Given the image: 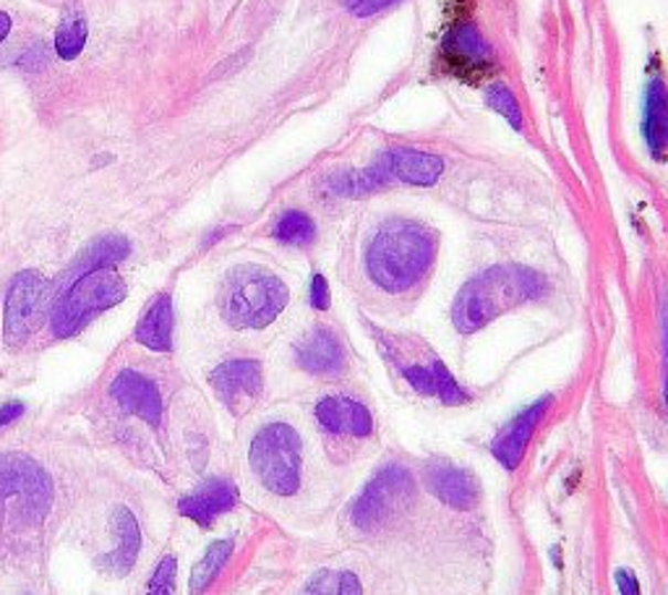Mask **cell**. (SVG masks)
I'll return each mask as SVG.
<instances>
[{
    "label": "cell",
    "mask_w": 668,
    "mask_h": 595,
    "mask_svg": "<svg viewBox=\"0 0 668 595\" xmlns=\"http://www.w3.org/2000/svg\"><path fill=\"white\" fill-rule=\"evenodd\" d=\"M238 504V489L227 478H210L197 491L181 499V514L197 522L201 528H210L214 520L227 514Z\"/></svg>",
    "instance_id": "cell-18"
},
{
    "label": "cell",
    "mask_w": 668,
    "mask_h": 595,
    "mask_svg": "<svg viewBox=\"0 0 668 595\" xmlns=\"http://www.w3.org/2000/svg\"><path fill=\"white\" fill-rule=\"evenodd\" d=\"M53 484L38 463L26 457L0 460V514L17 512L24 520H38L47 512Z\"/></svg>",
    "instance_id": "cell-8"
},
{
    "label": "cell",
    "mask_w": 668,
    "mask_h": 595,
    "mask_svg": "<svg viewBox=\"0 0 668 595\" xmlns=\"http://www.w3.org/2000/svg\"><path fill=\"white\" fill-rule=\"evenodd\" d=\"M113 400L124 407L126 413L147 421L149 426H160L162 421V394L157 390L152 379H147L139 371H120L110 384Z\"/></svg>",
    "instance_id": "cell-17"
},
{
    "label": "cell",
    "mask_w": 668,
    "mask_h": 595,
    "mask_svg": "<svg viewBox=\"0 0 668 595\" xmlns=\"http://www.w3.org/2000/svg\"><path fill=\"white\" fill-rule=\"evenodd\" d=\"M614 583H616V591H619V595H640V583H637V577L632 575L629 570H616Z\"/></svg>",
    "instance_id": "cell-32"
},
{
    "label": "cell",
    "mask_w": 668,
    "mask_h": 595,
    "mask_svg": "<svg viewBox=\"0 0 668 595\" xmlns=\"http://www.w3.org/2000/svg\"><path fill=\"white\" fill-rule=\"evenodd\" d=\"M136 342L157 353H168L172 348V300L170 296L155 298L147 308L139 327H136Z\"/></svg>",
    "instance_id": "cell-22"
},
{
    "label": "cell",
    "mask_w": 668,
    "mask_h": 595,
    "mask_svg": "<svg viewBox=\"0 0 668 595\" xmlns=\"http://www.w3.org/2000/svg\"><path fill=\"white\" fill-rule=\"evenodd\" d=\"M486 103H488V107H491V110H497L509 126H515L517 131H520L522 120H526V118H522V107H520V103H517L515 92L509 89L505 82L488 84V87H486Z\"/></svg>",
    "instance_id": "cell-27"
},
{
    "label": "cell",
    "mask_w": 668,
    "mask_h": 595,
    "mask_svg": "<svg viewBox=\"0 0 668 595\" xmlns=\"http://www.w3.org/2000/svg\"><path fill=\"white\" fill-rule=\"evenodd\" d=\"M128 251H131V246H128V241L120 238V235H105V238L92 241L89 246L78 254V259L71 264V269L66 272V275H63V283H71V279L78 275H86V272L113 269L115 264H120L126 259Z\"/></svg>",
    "instance_id": "cell-20"
},
{
    "label": "cell",
    "mask_w": 668,
    "mask_h": 595,
    "mask_svg": "<svg viewBox=\"0 0 668 595\" xmlns=\"http://www.w3.org/2000/svg\"><path fill=\"white\" fill-rule=\"evenodd\" d=\"M643 136L653 160L664 162L668 157V87L660 74H653L645 87Z\"/></svg>",
    "instance_id": "cell-19"
},
{
    "label": "cell",
    "mask_w": 668,
    "mask_h": 595,
    "mask_svg": "<svg viewBox=\"0 0 668 595\" xmlns=\"http://www.w3.org/2000/svg\"><path fill=\"white\" fill-rule=\"evenodd\" d=\"M392 181L386 178L382 170V164L373 162L369 168H348V170H337L325 181L327 191L335 193V196H344V199H358V196H369L373 191H382L390 185Z\"/></svg>",
    "instance_id": "cell-21"
},
{
    "label": "cell",
    "mask_w": 668,
    "mask_h": 595,
    "mask_svg": "<svg viewBox=\"0 0 668 595\" xmlns=\"http://www.w3.org/2000/svg\"><path fill=\"white\" fill-rule=\"evenodd\" d=\"M415 499V480L402 465H384L350 504V525L373 533L407 512Z\"/></svg>",
    "instance_id": "cell-6"
},
{
    "label": "cell",
    "mask_w": 668,
    "mask_h": 595,
    "mask_svg": "<svg viewBox=\"0 0 668 595\" xmlns=\"http://www.w3.org/2000/svg\"><path fill=\"white\" fill-rule=\"evenodd\" d=\"M176 587H178V559L168 554L155 566L144 595H176Z\"/></svg>",
    "instance_id": "cell-28"
},
{
    "label": "cell",
    "mask_w": 668,
    "mask_h": 595,
    "mask_svg": "<svg viewBox=\"0 0 668 595\" xmlns=\"http://www.w3.org/2000/svg\"><path fill=\"white\" fill-rule=\"evenodd\" d=\"M110 530H113V543L110 549L97 559V566L107 577H124L131 572L136 556H139L141 528L139 522H136L131 509L118 507L110 518Z\"/></svg>",
    "instance_id": "cell-15"
},
{
    "label": "cell",
    "mask_w": 668,
    "mask_h": 595,
    "mask_svg": "<svg viewBox=\"0 0 668 595\" xmlns=\"http://www.w3.org/2000/svg\"><path fill=\"white\" fill-rule=\"evenodd\" d=\"M248 465L258 486L272 497H296L304 486V439L290 423L272 421L251 439Z\"/></svg>",
    "instance_id": "cell-4"
},
{
    "label": "cell",
    "mask_w": 668,
    "mask_h": 595,
    "mask_svg": "<svg viewBox=\"0 0 668 595\" xmlns=\"http://www.w3.org/2000/svg\"><path fill=\"white\" fill-rule=\"evenodd\" d=\"M9 32H11V17L0 11V42L9 38Z\"/></svg>",
    "instance_id": "cell-35"
},
{
    "label": "cell",
    "mask_w": 668,
    "mask_h": 595,
    "mask_svg": "<svg viewBox=\"0 0 668 595\" xmlns=\"http://www.w3.org/2000/svg\"><path fill=\"white\" fill-rule=\"evenodd\" d=\"M128 285L115 269L86 272L63 283L50 314V329L55 337H74L92 319L118 306L126 298Z\"/></svg>",
    "instance_id": "cell-5"
},
{
    "label": "cell",
    "mask_w": 668,
    "mask_h": 595,
    "mask_svg": "<svg viewBox=\"0 0 668 595\" xmlns=\"http://www.w3.org/2000/svg\"><path fill=\"white\" fill-rule=\"evenodd\" d=\"M290 290L275 272L258 264H241L222 277L218 306L233 329H264L287 308Z\"/></svg>",
    "instance_id": "cell-3"
},
{
    "label": "cell",
    "mask_w": 668,
    "mask_h": 595,
    "mask_svg": "<svg viewBox=\"0 0 668 595\" xmlns=\"http://www.w3.org/2000/svg\"><path fill=\"white\" fill-rule=\"evenodd\" d=\"M212 390L235 415L246 413L264 392V369L254 358H233L210 374Z\"/></svg>",
    "instance_id": "cell-11"
},
{
    "label": "cell",
    "mask_w": 668,
    "mask_h": 595,
    "mask_svg": "<svg viewBox=\"0 0 668 595\" xmlns=\"http://www.w3.org/2000/svg\"><path fill=\"white\" fill-rule=\"evenodd\" d=\"M42 296H45V279L40 272L26 269L13 277L9 293H6V314H3V337L6 346H24L29 332L38 321Z\"/></svg>",
    "instance_id": "cell-9"
},
{
    "label": "cell",
    "mask_w": 668,
    "mask_h": 595,
    "mask_svg": "<svg viewBox=\"0 0 668 595\" xmlns=\"http://www.w3.org/2000/svg\"><path fill=\"white\" fill-rule=\"evenodd\" d=\"M664 340H666V363H668V304L664 306ZM666 405H668V369H666Z\"/></svg>",
    "instance_id": "cell-34"
},
{
    "label": "cell",
    "mask_w": 668,
    "mask_h": 595,
    "mask_svg": "<svg viewBox=\"0 0 668 595\" xmlns=\"http://www.w3.org/2000/svg\"><path fill=\"white\" fill-rule=\"evenodd\" d=\"M316 426L337 442H363L373 436V415L350 394H327L314 407Z\"/></svg>",
    "instance_id": "cell-10"
},
{
    "label": "cell",
    "mask_w": 668,
    "mask_h": 595,
    "mask_svg": "<svg viewBox=\"0 0 668 595\" xmlns=\"http://www.w3.org/2000/svg\"><path fill=\"white\" fill-rule=\"evenodd\" d=\"M308 298H311V306L316 311H327L329 304H332V293H329V283L325 275L311 277V293H308Z\"/></svg>",
    "instance_id": "cell-31"
},
{
    "label": "cell",
    "mask_w": 668,
    "mask_h": 595,
    "mask_svg": "<svg viewBox=\"0 0 668 595\" xmlns=\"http://www.w3.org/2000/svg\"><path fill=\"white\" fill-rule=\"evenodd\" d=\"M426 489L452 509H473L480 501V484L470 470L447 460H431L423 470Z\"/></svg>",
    "instance_id": "cell-14"
},
{
    "label": "cell",
    "mask_w": 668,
    "mask_h": 595,
    "mask_svg": "<svg viewBox=\"0 0 668 595\" xmlns=\"http://www.w3.org/2000/svg\"><path fill=\"white\" fill-rule=\"evenodd\" d=\"M439 254V233L411 217H390L373 227L363 248L365 275L379 290L407 293L418 288Z\"/></svg>",
    "instance_id": "cell-1"
},
{
    "label": "cell",
    "mask_w": 668,
    "mask_h": 595,
    "mask_svg": "<svg viewBox=\"0 0 668 595\" xmlns=\"http://www.w3.org/2000/svg\"><path fill=\"white\" fill-rule=\"evenodd\" d=\"M300 595H363V585L353 572L327 570L308 580Z\"/></svg>",
    "instance_id": "cell-26"
},
{
    "label": "cell",
    "mask_w": 668,
    "mask_h": 595,
    "mask_svg": "<svg viewBox=\"0 0 668 595\" xmlns=\"http://www.w3.org/2000/svg\"><path fill=\"white\" fill-rule=\"evenodd\" d=\"M86 19L82 13H66L55 32V53L63 61H76L86 45Z\"/></svg>",
    "instance_id": "cell-25"
},
{
    "label": "cell",
    "mask_w": 668,
    "mask_h": 595,
    "mask_svg": "<svg viewBox=\"0 0 668 595\" xmlns=\"http://www.w3.org/2000/svg\"><path fill=\"white\" fill-rule=\"evenodd\" d=\"M434 369H436V397H439L444 405L470 403V394L459 386L457 379L452 376V371L439 361V358L434 361Z\"/></svg>",
    "instance_id": "cell-29"
},
{
    "label": "cell",
    "mask_w": 668,
    "mask_h": 595,
    "mask_svg": "<svg viewBox=\"0 0 668 595\" xmlns=\"http://www.w3.org/2000/svg\"><path fill=\"white\" fill-rule=\"evenodd\" d=\"M545 290H549V283L541 272L517 267V264L488 267L459 288L455 304H452V325L457 327L459 334H473L499 319L501 314L543 298Z\"/></svg>",
    "instance_id": "cell-2"
},
{
    "label": "cell",
    "mask_w": 668,
    "mask_h": 595,
    "mask_svg": "<svg viewBox=\"0 0 668 595\" xmlns=\"http://www.w3.org/2000/svg\"><path fill=\"white\" fill-rule=\"evenodd\" d=\"M342 9L350 11L358 19H371L379 17V13L394 9V6L402 3V0H340Z\"/></svg>",
    "instance_id": "cell-30"
},
{
    "label": "cell",
    "mask_w": 668,
    "mask_h": 595,
    "mask_svg": "<svg viewBox=\"0 0 668 595\" xmlns=\"http://www.w3.org/2000/svg\"><path fill=\"white\" fill-rule=\"evenodd\" d=\"M379 164L390 178L392 183H407V185H434L444 173V160L436 155L421 152V149L411 147H394L379 155Z\"/></svg>",
    "instance_id": "cell-16"
},
{
    "label": "cell",
    "mask_w": 668,
    "mask_h": 595,
    "mask_svg": "<svg viewBox=\"0 0 668 595\" xmlns=\"http://www.w3.org/2000/svg\"><path fill=\"white\" fill-rule=\"evenodd\" d=\"M551 405H554V397H551V394L536 400V403L528 405L526 411L517 413L515 418L507 423L505 432L494 439V444H491L494 457H497V460L505 465L507 470L520 468V463H522V457H526L528 444H530V439H533L538 423L545 418V413H549Z\"/></svg>",
    "instance_id": "cell-13"
},
{
    "label": "cell",
    "mask_w": 668,
    "mask_h": 595,
    "mask_svg": "<svg viewBox=\"0 0 668 595\" xmlns=\"http://www.w3.org/2000/svg\"><path fill=\"white\" fill-rule=\"evenodd\" d=\"M272 235H275V241L283 243V246L308 248L316 241V222L311 220V214H306L304 210H287L277 217L275 227H272Z\"/></svg>",
    "instance_id": "cell-24"
},
{
    "label": "cell",
    "mask_w": 668,
    "mask_h": 595,
    "mask_svg": "<svg viewBox=\"0 0 668 595\" xmlns=\"http://www.w3.org/2000/svg\"><path fill=\"white\" fill-rule=\"evenodd\" d=\"M439 61L447 68V74L465 84L486 82L497 71V55H494L491 42L484 38L476 21L470 19L452 21L449 30L444 32Z\"/></svg>",
    "instance_id": "cell-7"
},
{
    "label": "cell",
    "mask_w": 668,
    "mask_h": 595,
    "mask_svg": "<svg viewBox=\"0 0 668 595\" xmlns=\"http://www.w3.org/2000/svg\"><path fill=\"white\" fill-rule=\"evenodd\" d=\"M298 369L314 376H340L348 369L342 340L329 327H314L293 346Z\"/></svg>",
    "instance_id": "cell-12"
},
{
    "label": "cell",
    "mask_w": 668,
    "mask_h": 595,
    "mask_svg": "<svg viewBox=\"0 0 668 595\" xmlns=\"http://www.w3.org/2000/svg\"><path fill=\"white\" fill-rule=\"evenodd\" d=\"M233 551H235L233 538H220V541H214L206 546V551L201 554V559L191 570V580H189L191 595H204L214 583H218V577L227 566Z\"/></svg>",
    "instance_id": "cell-23"
},
{
    "label": "cell",
    "mask_w": 668,
    "mask_h": 595,
    "mask_svg": "<svg viewBox=\"0 0 668 595\" xmlns=\"http://www.w3.org/2000/svg\"><path fill=\"white\" fill-rule=\"evenodd\" d=\"M24 415V405L21 403H6L0 407V428H9L11 423H17Z\"/></svg>",
    "instance_id": "cell-33"
}]
</instances>
